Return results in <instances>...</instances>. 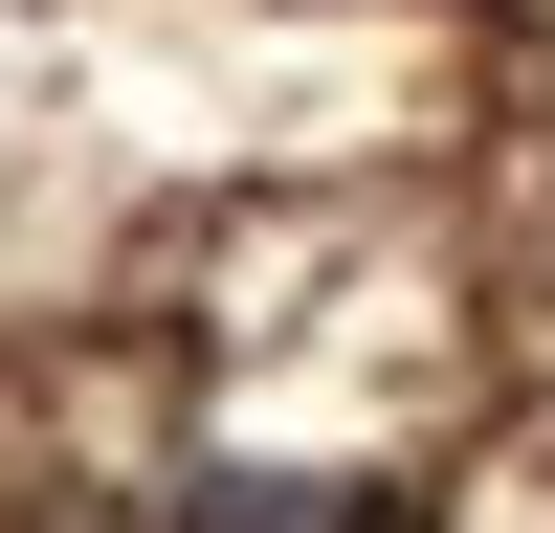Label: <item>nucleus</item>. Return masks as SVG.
I'll list each match as a JSON object with an SVG mask.
<instances>
[{
  "label": "nucleus",
  "mask_w": 555,
  "mask_h": 533,
  "mask_svg": "<svg viewBox=\"0 0 555 533\" xmlns=\"http://www.w3.org/2000/svg\"><path fill=\"white\" fill-rule=\"evenodd\" d=\"M178 533H378L356 489H267V467H201L178 489Z\"/></svg>",
  "instance_id": "f257e3e1"
}]
</instances>
